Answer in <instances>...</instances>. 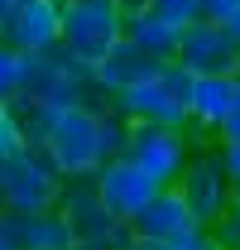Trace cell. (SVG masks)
<instances>
[{"label": "cell", "instance_id": "1", "mask_svg": "<svg viewBox=\"0 0 240 250\" xmlns=\"http://www.w3.org/2000/svg\"><path fill=\"white\" fill-rule=\"evenodd\" d=\"M125 130H130V121L120 116L106 96L77 101V106H62L58 116H53L48 154L58 159V168L67 173V178L96 173L106 159L125 154Z\"/></svg>", "mask_w": 240, "mask_h": 250}, {"label": "cell", "instance_id": "2", "mask_svg": "<svg viewBox=\"0 0 240 250\" xmlns=\"http://www.w3.org/2000/svg\"><path fill=\"white\" fill-rule=\"evenodd\" d=\"M67 173L48 145H20L10 159H0V207L5 212H48L58 207Z\"/></svg>", "mask_w": 240, "mask_h": 250}, {"label": "cell", "instance_id": "3", "mask_svg": "<svg viewBox=\"0 0 240 250\" xmlns=\"http://www.w3.org/2000/svg\"><path fill=\"white\" fill-rule=\"evenodd\" d=\"M187 96H192V72L168 58L140 87L116 92V96H106V101L130 125H178V130H187Z\"/></svg>", "mask_w": 240, "mask_h": 250}, {"label": "cell", "instance_id": "4", "mask_svg": "<svg viewBox=\"0 0 240 250\" xmlns=\"http://www.w3.org/2000/svg\"><path fill=\"white\" fill-rule=\"evenodd\" d=\"M120 34H125V10H120L116 0H62L58 43L77 62L96 67V62L111 53V43H116Z\"/></svg>", "mask_w": 240, "mask_h": 250}, {"label": "cell", "instance_id": "5", "mask_svg": "<svg viewBox=\"0 0 240 250\" xmlns=\"http://www.w3.org/2000/svg\"><path fill=\"white\" fill-rule=\"evenodd\" d=\"M24 92L48 101L53 111L62 106H77V101H96V82H91V67L77 62L62 43L43 48V53H24Z\"/></svg>", "mask_w": 240, "mask_h": 250}, {"label": "cell", "instance_id": "6", "mask_svg": "<svg viewBox=\"0 0 240 250\" xmlns=\"http://www.w3.org/2000/svg\"><path fill=\"white\" fill-rule=\"evenodd\" d=\"M173 188L182 192V202L192 207V221L216 226V221L231 212V202H236V183L226 173L221 145H197L192 159H187V168H182V178Z\"/></svg>", "mask_w": 240, "mask_h": 250}, {"label": "cell", "instance_id": "7", "mask_svg": "<svg viewBox=\"0 0 240 250\" xmlns=\"http://www.w3.org/2000/svg\"><path fill=\"white\" fill-rule=\"evenodd\" d=\"M125 159L140 164L159 188H173L192 159V130L178 125H130L125 130Z\"/></svg>", "mask_w": 240, "mask_h": 250}, {"label": "cell", "instance_id": "8", "mask_svg": "<svg viewBox=\"0 0 240 250\" xmlns=\"http://www.w3.org/2000/svg\"><path fill=\"white\" fill-rule=\"evenodd\" d=\"M173 62H182L192 77H240V43L216 20H192L182 24Z\"/></svg>", "mask_w": 240, "mask_h": 250}, {"label": "cell", "instance_id": "9", "mask_svg": "<svg viewBox=\"0 0 240 250\" xmlns=\"http://www.w3.org/2000/svg\"><path fill=\"white\" fill-rule=\"evenodd\" d=\"M58 212H62V221H67V236H72V241H111L120 226H125V221H116L106 212V202H101L91 173H77V178L62 183Z\"/></svg>", "mask_w": 240, "mask_h": 250}, {"label": "cell", "instance_id": "10", "mask_svg": "<svg viewBox=\"0 0 240 250\" xmlns=\"http://www.w3.org/2000/svg\"><path fill=\"white\" fill-rule=\"evenodd\" d=\"M91 178H96V192H101L106 212H111L116 221H130L135 212H144V202L159 192V183H154V178L140 168V164H130L125 154L106 159V164H101Z\"/></svg>", "mask_w": 240, "mask_h": 250}, {"label": "cell", "instance_id": "11", "mask_svg": "<svg viewBox=\"0 0 240 250\" xmlns=\"http://www.w3.org/2000/svg\"><path fill=\"white\" fill-rule=\"evenodd\" d=\"M58 29H62V5L58 0H15L0 39L15 53H43V48L58 43Z\"/></svg>", "mask_w": 240, "mask_h": 250}, {"label": "cell", "instance_id": "12", "mask_svg": "<svg viewBox=\"0 0 240 250\" xmlns=\"http://www.w3.org/2000/svg\"><path fill=\"white\" fill-rule=\"evenodd\" d=\"M163 62H168V58H154L149 48H140L135 39H125V34H120L116 43H111V53L91 67V82H96V92H101V96H116V92L140 87L144 77H154Z\"/></svg>", "mask_w": 240, "mask_h": 250}, {"label": "cell", "instance_id": "13", "mask_svg": "<svg viewBox=\"0 0 240 250\" xmlns=\"http://www.w3.org/2000/svg\"><path fill=\"white\" fill-rule=\"evenodd\" d=\"M125 226L135 236H144V241H173V236H182L192 226V207L182 202L178 188H159L149 202H144V212H135Z\"/></svg>", "mask_w": 240, "mask_h": 250}, {"label": "cell", "instance_id": "14", "mask_svg": "<svg viewBox=\"0 0 240 250\" xmlns=\"http://www.w3.org/2000/svg\"><path fill=\"white\" fill-rule=\"evenodd\" d=\"M236 101V77H192V96H187V130L202 140L216 135L226 111Z\"/></svg>", "mask_w": 240, "mask_h": 250}, {"label": "cell", "instance_id": "15", "mask_svg": "<svg viewBox=\"0 0 240 250\" xmlns=\"http://www.w3.org/2000/svg\"><path fill=\"white\" fill-rule=\"evenodd\" d=\"M125 39H135L140 48H149L154 58H173L178 53V39H182V24L168 20L159 5H144V10L125 15Z\"/></svg>", "mask_w": 240, "mask_h": 250}, {"label": "cell", "instance_id": "16", "mask_svg": "<svg viewBox=\"0 0 240 250\" xmlns=\"http://www.w3.org/2000/svg\"><path fill=\"white\" fill-rule=\"evenodd\" d=\"M10 226H15V250H67L72 246L58 207H48V212H10Z\"/></svg>", "mask_w": 240, "mask_h": 250}, {"label": "cell", "instance_id": "17", "mask_svg": "<svg viewBox=\"0 0 240 250\" xmlns=\"http://www.w3.org/2000/svg\"><path fill=\"white\" fill-rule=\"evenodd\" d=\"M5 111H10V121H15V130H20L24 145H48V130H53V116H58L48 101H39L29 92H15L5 101Z\"/></svg>", "mask_w": 240, "mask_h": 250}, {"label": "cell", "instance_id": "18", "mask_svg": "<svg viewBox=\"0 0 240 250\" xmlns=\"http://www.w3.org/2000/svg\"><path fill=\"white\" fill-rule=\"evenodd\" d=\"M15 92H24V53H15V48L0 39V106Z\"/></svg>", "mask_w": 240, "mask_h": 250}, {"label": "cell", "instance_id": "19", "mask_svg": "<svg viewBox=\"0 0 240 250\" xmlns=\"http://www.w3.org/2000/svg\"><path fill=\"white\" fill-rule=\"evenodd\" d=\"M168 250H226V246H221V236H216L211 226L192 221L182 236H173V241H168Z\"/></svg>", "mask_w": 240, "mask_h": 250}, {"label": "cell", "instance_id": "20", "mask_svg": "<svg viewBox=\"0 0 240 250\" xmlns=\"http://www.w3.org/2000/svg\"><path fill=\"white\" fill-rule=\"evenodd\" d=\"M236 140H240V77H236V101H231L221 130H216V145H236Z\"/></svg>", "mask_w": 240, "mask_h": 250}, {"label": "cell", "instance_id": "21", "mask_svg": "<svg viewBox=\"0 0 240 250\" xmlns=\"http://www.w3.org/2000/svg\"><path fill=\"white\" fill-rule=\"evenodd\" d=\"M236 10L240 0H197V20H216V24H226Z\"/></svg>", "mask_w": 240, "mask_h": 250}, {"label": "cell", "instance_id": "22", "mask_svg": "<svg viewBox=\"0 0 240 250\" xmlns=\"http://www.w3.org/2000/svg\"><path fill=\"white\" fill-rule=\"evenodd\" d=\"M149 5H159L168 20H178V24H192L197 20V0H149Z\"/></svg>", "mask_w": 240, "mask_h": 250}, {"label": "cell", "instance_id": "23", "mask_svg": "<svg viewBox=\"0 0 240 250\" xmlns=\"http://www.w3.org/2000/svg\"><path fill=\"white\" fill-rule=\"evenodd\" d=\"M20 145H24V140H20V130H15V121H10V111L0 106V159H10Z\"/></svg>", "mask_w": 240, "mask_h": 250}, {"label": "cell", "instance_id": "24", "mask_svg": "<svg viewBox=\"0 0 240 250\" xmlns=\"http://www.w3.org/2000/svg\"><path fill=\"white\" fill-rule=\"evenodd\" d=\"M221 159H226V173H231V183H236V192H240V140L236 145H221Z\"/></svg>", "mask_w": 240, "mask_h": 250}, {"label": "cell", "instance_id": "25", "mask_svg": "<svg viewBox=\"0 0 240 250\" xmlns=\"http://www.w3.org/2000/svg\"><path fill=\"white\" fill-rule=\"evenodd\" d=\"M0 250H15V226H10V212L0 207Z\"/></svg>", "mask_w": 240, "mask_h": 250}, {"label": "cell", "instance_id": "26", "mask_svg": "<svg viewBox=\"0 0 240 250\" xmlns=\"http://www.w3.org/2000/svg\"><path fill=\"white\" fill-rule=\"evenodd\" d=\"M67 250H120L116 241H72Z\"/></svg>", "mask_w": 240, "mask_h": 250}, {"label": "cell", "instance_id": "27", "mask_svg": "<svg viewBox=\"0 0 240 250\" xmlns=\"http://www.w3.org/2000/svg\"><path fill=\"white\" fill-rule=\"evenodd\" d=\"M125 250H168V241H144V236H135Z\"/></svg>", "mask_w": 240, "mask_h": 250}, {"label": "cell", "instance_id": "28", "mask_svg": "<svg viewBox=\"0 0 240 250\" xmlns=\"http://www.w3.org/2000/svg\"><path fill=\"white\" fill-rule=\"evenodd\" d=\"M226 29L236 34V43H240V10H236V15H231V20H226Z\"/></svg>", "mask_w": 240, "mask_h": 250}, {"label": "cell", "instance_id": "29", "mask_svg": "<svg viewBox=\"0 0 240 250\" xmlns=\"http://www.w3.org/2000/svg\"><path fill=\"white\" fill-rule=\"evenodd\" d=\"M10 10H15V0H0V29H5V20H10Z\"/></svg>", "mask_w": 240, "mask_h": 250}, {"label": "cell", "instance_id": "30", "mask_svg": "<svg viewBox=\"0 0 240 250\" xmlns=\"http://www.w3.org/2000/svg\"><path fill=\"white\" fill-rule=\"evenodd\" d=\"M226 217H231V221L240 226V192H236V202H231V212H226Z\"/></svg>", "mask_w": 240, "mask_h": 250}, {"label": "cell", "instance_id": "31", "mask_svg": "<svg viewBox=\"0 0 240 250\" xmlns=\"http://www.w3.org/2000/svg\"><path fill=\"white\" fill-rule=\"evenodd\" d=\"M58 5H62V0H58Z\"/></svg>", "mask_w": 240, "mask_h": 250}]
</instances>
